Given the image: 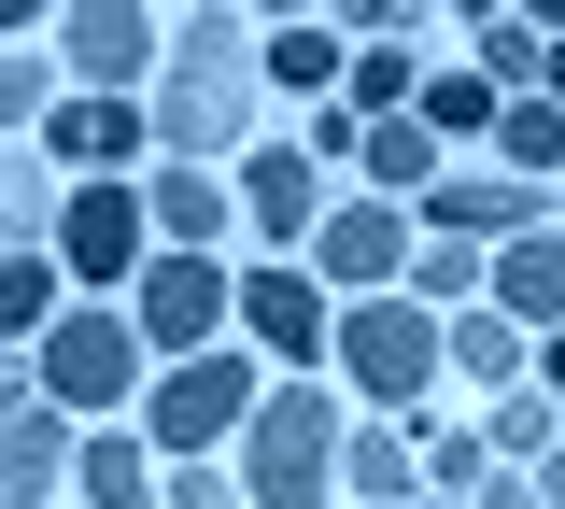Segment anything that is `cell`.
Instances as JSON below:
<instances>
[{
    "label": "cell",
    "instance_id": "6da1fadb",
    "mask_svg": "<svg viewBox=\"0 0 565 509\" xmlns=\"http://www.w3.org/2000/svg\"><path fill=\"white\" fill-rule=\"evenodd\" d=\"M340 396L326 382H282L269 411H255V438H241V481H255V509H340Z\"/></svg>",
    "mask_w": 565,
    "mask_h": 509
},
{
    "label": "cell",
    "instance_id": "7a4b0ae2",
    "mask_svg": "<svg viewBox=\"0 0 565 509\" xmlns=\"http://www.w3.org/2000/svg\"><path fill=\"white\" fill-rule=\"evenodd\" d=\"M255 411H269V382H255V354L226 340V354H184L156 396H141V438H156L170 467H199V453H226V438H255Z\"/></svg>",
    "mask_w": 565,
    "mask_h": 509
},
{
    "label": "cell",
    "instance_id": "3957f363",
    "mask_svg": "<svg viewBox=\"0 0 565 509\" xmlns=\"http://www.w3.org/2000/svg\"><path fill=\"white\" fill-rule=\"evenodd\" d=\"M438 354H452V311H424V297H353L340 311V368H353V396H382V411H411L438 382Z\"/></svg>",
    "mask_w": 565,
    "mask_h": 509
},
{
    "label": "cell",
    "instance_id": "277c9868",
    "mask_svg": "<svg viewBox=\"0 0 565 509\" xmlns=\"http://www.w3.org/2000/svg\"><path fill=\"white\" fill-rule=\"evenodd\" d=\"M156 156L170 170H226V156H255V72H184L156 85Z\"/></svg>",
    "mask_w": 565,
    "mask_h": 509
},
{
    "label": "cell",
    "instance_id": "5b68a950",
    "mask_svg": "<svg viewBox=\"0 0 565 509\" xmlns=\"http://www.w3.org/2000/svg\"><path fill=\"white\" fill-rule=\"evenodd\" d=\"M141 311H57V340H43V396L57 411H128L141 396Z\"/></svg>",
    "mask_w": 565,
    "mask_h": 509
},
{
    "label": "cell",
    "instance_id": "8992f818",
    "mask_svg": "<svg viewBox=\"0 0 565 509\" xmlns=\"http://www.w3.org/2000/svg\"><path fill=\"white\" fill-rule=\"evenodd\" d=\"M128 311H141V340L184 368V354H226V311H241V284H226V255H156L128 284Z\"/></svg>",
    "mask_w": 565,
    "mask_h": 509
},
{
    "label": "cell",
    "instance_id": "52a82bcc",
    "mask_svg": "<svg viewBox=\"0 0 565 509\" xmlns=\"http://www.w3.org/2000/svg\"><path fill=\"white\" fill-rule=\"evenodd\" d=\"M57 57L85 99H128V85H170L156 57H170V29L141 14V0H85V14H57Z\"/></svg>",
    "mask_w": 565,
    "mask_h": 509
},
{
    "label": "cell",
    "instance_id": "ba28073f",
    "mask_svg": "<svg viewBox=\"0 0 565 509\" xmlns=\"http://www.w3.org/2000/svg\"><path fill=\"white\" fill-rule=\"evenodd\" d=\"M326 213H340V199H326V156H311V142H255V156H241V226H255L269 255H311Z\"/></svg>",
    "mask_w": 565,
    "mask_h": 509
},
{
    "label": "cell",
    "instance_id": "9c48e42d",
    "mask_svg": "<svg viewBox=\"0 0 565 509\" xmlns=\"http://www.w3.org/2000/svg\"><path fill=\"white\" fill-rule=\"evenodd\" d=\"M411 213L396 199H367V184H340V213H326V241H311V269L326 284H353V297H411Z\"/></svg>",
    "mask_w": 565,
    "mask_h": 509
},
{
    "label": "cell",
    "instance_id": "30bf717a",
    "mask_svg": "<svg viewBox=\"0 0 565 509\" xmlns=\"http://www.w3.org/2000/svg\"><path fill=\"white\" fill-rule=\"evenodd\" d=\"M141 241H156V199H141V184H71V213H57V269H85V284L114 297V284H141V269H156Z\"/></svg>",
    "mask_w": 565,
    "mask_h": 509
},
{
    "label": "cell",
    "instance_id": "8fae6325",
    "mask_svg": "<svg viewBox=\"0 0 565 509\" xmlns=\"http://www.w3.org/2000/svg\"><path fill=\"white\" fill-rule=\"evenodd\" d=\"M552 213H565V199L523 184V170H452V184L424 199V241H494V255H509V241H537Z\"/></svg>",
    "mask_w": 565,
    "mask_h": 509
},
{
    "label": "cell",
    "instance_id": "7c38bea8",
    "mask_svg": "<svg viewBox=\"0 0 565 509\" xmlns=\"http://www.w3.org/2000/svg\"><path fill=\"white\" fill-rule=\"evenodd\" d=\"M241 340H269V354H326V340H340V297H326V269H297V255L241 269Z\"/></svg>",
    "mask_w": 565,
    "mask_h": 509
},
{
    "label": "cell",
    "instance_id": "4fadbf2b",
    "mask_svg": "<svg viewBox=\"0 0 565 509\" xmlns=\"http://www.w3.org/2000/svg\"><path fill=\"white\" fill-rule=\"evenodd\" d=\"M141 142H156V99H85V85H71L57 128H43V156H57V170H85V184H128Z\"/></svg>",
    "mask_w": 565,
    "mask_h": 509
},
{
    "label": "cell",
    "instance_id": "5bb4252c",
    "mask_svg": "<svg viewBox=\"0 0 565 509\" xmlns=\"http://www.w3.org/2000/svg\"><path fill=\"white\" fill-rule=\"evenodd\" d=\"M353 184H367V199H438V184H452V142H438V128H424V114H382V128H367V114H353Z\"/></svg>",
    "mask_w": 565,
    "mask_h": 509
},
{
    "label": "cell",
    "instance_id": "9a60e30c",
    "mask_svg": "<svg viewBox=\"0 0 565 509\" xmlns=\"http://www.w3.org/2000/svg\"><path fill=\"white\" fill-rule=\"evenodd\" d=\"M71 467H85V438H71L57 396H43V411H14V438H0V496H14V509H43Z\"/></svg>",
    "mask_w": 565,
    "mask_h": 509
},
{
    "label": "cell",
    "instance_id": "2e32d148",
    "mask_svg": "<svg viewBox=\"0 0 565 509\" xmlns=\"http://www.w3.org/2000/svg\"><path fill=\"white\" fill-rule=\"evenodd\" d=\"M141 199H156V226H170V255H212L226 213H241V199H226V170H170V156H156V184H141Z\"/></svg>",
    "mask_w": 565,
    "mask_h": 509
},
{
    "label": "cell",
    "instance_id": "e0dca14e",
    "mask_svg": "<svg viewBox=\"0 0 565 509\" xmlns=\"http://www.w3.org/2000/svg\"><path fill=\"white\" fill-rule=\"evenodd\" d=\"M494 311H523L537 340L565 326V226H537V241H509V255H494Z\"/></svg>",
    "mask_w": 565,
    "mask_h": 509
},
{
    "label": "cell",
    "instance_id": "ac0fdd59",
    "mask_svg": "<svg viewBox=\"0 0 565 509\" xmlns=\"http://www.w3.org/2000/svg\"><path fill=\"white\" fill-rule=\"evenodd\" d=\"M467 72L537 99V85H552V29H523V14H481V29H467Z\"/></svg>",
    "mask_w": 565,
    "mask_h": 509
},
{
    "label": "cell",
    "instance_id": "d6986e66",
    "mask_svg": "<svg viewBox=\"0 0 565 509\" xmlns=\"http://www.w3.org/2000/svg\"><path fill=\"white\" fill-rule=\"evenodd\" d=\"M340 481H353V496H382V509H411V496H424V438H396V425H353Z\"/></svg>",
    "mask_w": 565,
    "mask_h": 509
},
{
    "label": "cell",
    "instance_id": "ffe728a7",
    "mask_svg": "<svg viewBox=\"0 0 565 509\" xmlns=\"http://www.w3.org/2000/svg\"><path fill=\"white\" fill-rule=\"evenodd\" d=\"M71 481H85V509H156V467H141V438H128V425L85 438V467H71Z\"/></svg>",
    "mask_w": 565,
    "mask_h": 509
},
{
    "label": "cell",
    "instance_id": "44dd1931",
    "mask_svg": "<svg viewBox=\"0 0 565 509\" xmlns=\"http://www.w3.org/2000/svg\"><path fill=\"white\" fill-rule=\"evenodd\" d=\"M411 114L438 128V142H481V128H509V85H481V72H438V85L411 99Z\"/></svg>",
    "mask_w": 565,
    "mask_h": 509
},
{
    "label": "cell",
    "instance_id": "7402d4cb",
    "mask_svg": "<svg viewBox=\"0 0 565 509\" xmlns=\"http://www.w3.org/2000/svg\"><path fill=\"white\" fill-rule=\"evenodd\" d=\"M452 368H467V382H509V396H523V326H509V311H452Z\"/></svg>",
    "mask_w": 565,
    "mask_h": 509
},
{
    "label": "cell",
    "instance_id": "603a6c76",
    "mask_svg": "<svg viewBox=\"0 0 565 509\" xmlns=\"http://www.w3.org/2000/svg\"><path fill=\"white\" fill-rule=\"evenodd\" d=\"M411 297H424V311H467V297H494V255H481V241H424Z\"/></svg>",
    "mask_w": 565,
    "mask_h": 509
},
{
    "label": "cell",
    "instance_id": "cb8c5ba5",
    "mask_svg": "<svg viewBox=\"0 0 565 509\" xmlns=\"http://www.w3.org/2000/svg\"><path fill=\"white\" fill-rule=\"evenodd\" d=\"M494 142H509L494 170H523V184H552V170H565V99H509V128H494Z\"/></svg>",
    "mask_w": 565,
    "mask_h": 509
},
{
    "label": "cell",
    "instance_id": "d4e9b609",
    "mask_svg": "<svg viewBox=\"0 0 565 509\" xmlns=\"http://www.w3.org/2000/svg\"><path fill=\"white\" fill-rule=\"evenodd\" d=\"M269 85H340V29L326 14H282L269 29Z\"/></svg>",
    "mask_w": 565,
    "mask_h": 509
},
{
    "label": "cell",
    "instance_id": "484cf974",
    "mask_svg": "<svg viewBox=\"0 0 565 509\" xmlns=\"http://www.w3.org/2000/svg\"><path fill=\"white\" fill-rule=\"evenodd\" d=\"M424 496H494V438H424Z\"/></svg>",
    "mask_w": 565,
    "mask_h": 509
},
{
    "label": "cell",
    "instance_id": "4316f807",
    "mask_svg": "<svg viewBox=\"0 0 565 509\" xmlns=\"http://www.w3.org/2000/svg\"><path fill=\"white\" fill-rule=\"evenodd\" d=\"M43 297H57V255H14V269H0V326H43V340H57Z\"/></svg>",
    "mask_w": 565,
    "mask_h": 509
},
{
    "label": "cell",
    "instance_id": "83f0119b",
    "mask_svg": "<svg viewBox=\"0 0 565 509\" xmlns=\"http://www.w3.org/2000/svg\"><path fill=\"white\" fill-rule=\"evenodd\" d=\"M170 509H255V481L226 453H199V467H170Z\"/></svg>",
    "mask_w": 565,
    "mask_h": 509
},
{
    "label": "cell",
    "instance_id": "f1b7e54d",
    "mask_svg": "<svg viewBox=\"0 0 565 509\" xmlns=\"http://www.w3.org/2000/svg\"><path fill=\"white\" fill-rule=\"evenodd\" d=\"M0 199H14V226H43V213H71V199H57V156H14V170H0Z\"/></svg>",
    "mask_w": 565,
    "mask_h": 509
},
{
    "label": "cell",
    "instance_id": "f546056e",
    "mask_svg": "<svg viewBox=\"0 0 565 509\" xmlns=\"http://www.w3.org/2000/svg\"><path fill=\"white\" fill-rule=\"evenodd\" d=\"M481 509H552V496H537V467H494V496Z\"/></svg>",
    "mask_w": 565,
    "mask_h": 509
},
{
    "label": "cell",
    "instance_id": "4dcf8cb0",
    "mask_svg": "<svg viewBox=\"0 0 565 509\" xmlns=\"http://www.w3.org/2000/svg\"><path fill=\"white\" fill-rule=\"evenodd\" d=\"M537 396H565V326H552V340H537Z\"/></svg>",
    "mask_w": 565,
    "mask_h": 509
},
{
    "label": "cell",
    "instance_id": "1f68e13d",
    "mask_svg": "<svg viewBox=\"0 0 565 509\" xmlns=\"http://www.w3.org/2000/svg\"><path fill=\"white\" fill-rule=\"evenodd\" d=\"M537 99H565V29H552V85H537Z\"/></svg>",
    "mask_w": 565,
    "mask_h": 509
},
{
    "label": "cell",
    "instance_id": "d6a6232c",
    "mask_svg": "<svg viewBox=\"0 0 565 509\" xmlns=\"http://www.w3.org/2000/svg\"><path fill=\"white\" fill-rule=\"evenodd\" d=\"M411 509H481V496H411Z\"/></svg>",
    "mask_w": 565,
    "mask_h": 509
},
{
    "label": "cell",
    "instance_id": "836d02e7",
    "mask_svg": "<svg viewBox=\"0 0 565 509\" xmlns=\"http://www.w3.org/2000/svg\"><path fill=\"white\" fill-rule=\"evenodd\" d=\"M552 226H565V213H552Z\"/></svg>",
    "mask_w": 565,
    "mask_h": 509
}]
</instances>
